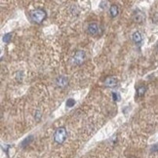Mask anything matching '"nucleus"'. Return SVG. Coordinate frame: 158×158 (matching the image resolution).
<instances>
[{
  "label": "nucleus",
  "mask_w": 158,
  "mask_h": 158,
  "mask_svg": "<svg viewBox=\"0 0 158 158\" xmlns=\"http://www.w3.org/2000/svg\"><path fill=\"white\" fill-rule=\"evenodd\" d=\"M46 18H47V13L43 9H36L34 11L30 12L31 21L35 23H38V25L43 23Z\"/></svg>",
  "instance_id": "obj_1"
},
{
  "label": "nucleus",
  "mask_w": 158,
  "mask_h": 158,
  "mask_svg": "<svg viewBox=\"0 0 158 158\" xmlns=\"http://www.w3.org/2000/svg\"><path fill=\"white\" fill-rule=\"evenodd\" d=\"M68 138V132L65 127H60L56 130V132L54 134V141L59 144H63Z\"/></svg>",
  "instance_id": "obj_2"
},
{
  "label": "nucleus",
  "mask_w": 158,
  "mask_h": 158,
  "mask_svg": "<svg viewBox=\"0 0 158 158\" xmlns=\"http://www.w3.org/2000/svg\"><path fill=\"white\" fill-rule=\"evenodd\" d=\"M85 59H86V54H85L84 51H77L75 53V55L73 56V58H72V61H73L74 65L76 66H80L82 65L83 63H84Z\"/></svg>",
  "instance_id": "obj_3"
},
{
  "label": "nucleus",
  "mask_w": 158,
  "mask_h": 158,
  "mask_svg": "<svg viewBox=\"0 0 158 158\" xmlns=\"http://www.w3.org/2000/svg\"><path fill=\"white\" fill-rule=\"evenodd\" d=\"M146 19V15H144V12L140 11V10H136L133 14V20L134 22L138 23H141Z\"/></svg>",
  "instance_id": "obj_4"
},
{
  "label": "nucleus",
  "mask_w": 158,
  "mask_h": 158,
  "mask_svg": "<svg viewBox=\"0 0 158 158\" xmlns=\"http://www.w3.org/2000/svg\"><path fill=\"white\" fill-rule=\"evenodd\" d=\"M68 77H66V75H61L57 77L56 79V85L60 88H65L68 86Z\"/></svg>",
  "instance_id": "obj_5"
},
{
  "label": "nucleus",
  "mask_w": 158,
  "mask_h": 158,
  "mask_svg": "<svg viewBox=\"0 0 158 158\" xmlns=\"http://www.w3.org/2000/svg\"><path fill=\"white\" fill-rule=\"evenodd\" d=\"M117 84H118V80L114 76H109L104 80V85L108 88H113L117 86Z\"/></svg>",
  "instance_id": "obj_6"
},
{
  "label": "nucleus",
  "mask_w": 158,
  "mask_h": 158,
  "mask_svg": "<svg viewBox=\"0 0 158 158\" xmlns=\"http://www.w3.org/2000/svg\"><path fill=\"white\" fill-rule=\"evenodd\" d=\"M99 29H100V28H99V26L97 25V23H92L88 26L87 32L89 33L90 35H97V34L99 33Z\"/></svg>",
  "instance_id": "obj_7"
},
{
  "label": "nucleus",
  "mask_w": 158,
  "mask_h": 158,
  "mask_svg": "<svg viewBox=\"0 0 158 158\" xmlns=\"http://www.w3.org/2000/svg\"><path fill=\"white\" fill-rule=\"evenodd\" d=\"M118 7H117V5H111L110 8H109V15H110L111 18H115L117 15H118Z\"/></svg>",
  "instance_id": "obj_8"
},
{
  "label": "nucleus",
  "mask_w": 158,
  "mask_h": 158,
  "mask_svg": "<svg viewBox=\"0 0 158 158\" xmlns=\"http://www.w3.org/2000/svg\"><path fill=\"white\" fill-rule=\"evenodd\" d=\"M141 40H143V36H141V34L140 31H136V32H134L133 34V41L135 42L136 44H140L141 42Z\"/></svg>",
  "instance_id": "obj_9"
},
{
  "label": "nucleus",
  "mask_w": 158,
  "mask_h": 158,
  "mask_svg": "<svg viewBox=\"0 0 158 158\" xmlns=\"http://www.w3.org/2000/svg\"><path fill=\"white\" fill-rule=\"evenodd\" d=\"M146 87L140 86L138 88V90H137V95H138V97H143L144 94H146Z\"/></svg>",
  "instance_id": "obj_10"
},
{
  "label": "nucleus",
  "mask_w": 158,
  "mask_h": 158,
  "mask_svg": "<svg viewBox=\"0 0 158 158\" xmlns=\"http://www.w3.org/2000/svg\"><path fill=\"white\" fill-rule=\"evenodd\" d=\"M32 140H33V137L32 136H29V137H28V138H26L25 140L22 141V146L26 147V146H28V144H30L31 141H32Z\"/></svg>",
  "instance_id": "obj_11"
},
{
  "label": "nucleus",
  "mask_w": 158,
  "mask_h": 158,
  "mask_svg": "<svg viewBox=\"0 0 158 158\" xmlns=\"http://www.w3.org/2000/svg\"><path fill=\"white\" fill-rule=\"evenodd\" d=\"M11 39H12V33H6L3 36V41L5 43H10V42H11Z\"/></svg>",
  "instance_id": "obj_12"
},
{
  "label": "nucleus",
  "mask_w": 158,
  "mask_h": 158,
  "mask_svg": "<svg viewBox=\"0 0 158 158\" xmlns=\"http://www.w3.org/2000/svg\"><path fill=\"white\" fill-rule=\"evenodd\" d=\"M111 97H112V100L114 101H120V95L117 92H112L111 93Z\"/></svg>",
  "instance_id": "obj_13"
},
{
  "label": "nucleus",
  "mask_w": 158,
  "mask_h": 158,
  "mask_svg": "<svg viewBox=\"0 0 158 158\" xmlns=\"http://www.w3.org/2000/svg\"><path fill=\"white\" fill-rule=\"evenodd\" d=\"M74 104H75V100L74 99H68L66 101V106L68 108H72V106H74Z\"/></svg>",
  "instance_id": "obj_14"
},
{
  "label": "nucleus",
  "mask_w": 158,
  "mask_h": 158,
  "mask_svg": "<svg viewBox=\"0 0 158 158\" xmlns=\"http://www.w3.org/2000/svg\"><path fill=\"white\" fill-rule=\"evenodd\" d=\"M16 78H17V80H18L19 82L22 81V79H23V72L19 71L18 73H17V77H16Z\"/></svg>",
  "instance_id": "obj_15"
},
{
  "label": "nucleus",
  "mask_w": 158,
  "mask_h": 158,
  "mask_svg": "<svg viewBox=\"0 0 158 158\" xmlns=\"http://www.w3.org/2000/svg\"><path fill=\"white\" fill-rule=\"evenodd\" d=\"M151 151H158V144H155V146H153L151 147Z\"/></svg>",
  "instance_id": "obj_16"
},
{
  "label": "nucleus",
  "mask_w": 158,
  "mask_h": 158,
  "mask_svg": "<svg viewBox=\"0 0 158 158\" xmlns=\"http://www.w3.org/2000/svg\"><path fill=\"white\" fill-rule=\"evenodd\" d=\"M37 115V118H36V120H40V117H41V112L40 111H36L35 112V116Z\"/></svg>",
  "instance_id": "obj_17"
},
{
  "label": "nucleus",
  "mask_w": 158,
  "mask_h": 158,
  "mask_svg": "<svg viewBox=\"0 0 158 158\" xmlns=\"http://www.w3.org/2000/svg\"><path fill=\"white\" fill-rule=\"evenodd\" d=\"M104 4H108V2H106V1L101 2V8H103V9H104V8H106V5H104Z\"/></svg>",
  "instance_id": "obj_18"
},
{
  "label": "nucleus",
  "mask_w": 158,
  "mask_h": 158,
  "mask_svg": "<svg viewBox=\"0 0 158 158\" xmlns=\"http://www.w3.org/2000/svg\"><path fill=\"white\" fill-rule=\"evenodd\" d=\"M131 158H136V157H134V156H132V157H131Z\"/></svg>",
  "instance_id": "obj_19"
},
{
  "label": "nucleus",
  "mask_w": 158,
  "mask_h": 158,
  "mask_svg": "<svg viewBox=\"0 0 158 158\" xmlns=\"http://www.w3.org/2000/svg\"><path fill=\"white\" fill-rule=\"evenodd\" d=\"M157 48H158V46H157Z\"/></svg>",
  "instance_id": "obj_20"
}]
</instances>
